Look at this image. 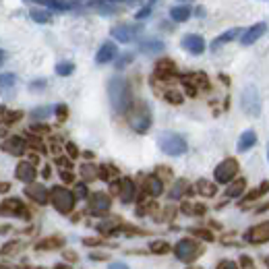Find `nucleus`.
Listing matches in <instances>:
<instances>
[{
  "label": "nucleus",
  "mask_w": 269,
  "mask_h": 269,
  "mask_svg": "<svg viewBox=\"0 0 269 269\" xmlns=\"http://www.w3.org/2000/svg\"><path fill=\"white\" fill-rule=\"evenodd\" d=\"M4 58H6V54H4V50H0V66L4 64Z\"/></svg>",
  "instance_id": "obj_55"
},
{
  "label": "nucleus",
  "mask_w": 269,
  "mask_h": 269,
  "mask_svg": "<svg viewBox=\"0 0 269 269\" xmlns=\"http://www.w3.org/2000/svg\"><path fill=\"white\" fill-rule=\"evenodd\" d=\"M240 263H242L244 269H251V267H253V259H251L249 255H242V257H240Z\"/></svg>",
  "instance_id": "obj_43"
},
{
  "label": "nucleus",
  "mask_w": 269,
  "mask_h": 269,
  "mask_svg": "<svg viewBox=\"0 0 269 269\" xmlns=\"http://www.w3.org/2000/svg\"><path fill=\"white\" fill-rule=\"evenodd\" d=\"M17 249H19V242H9V244H4V247L0 249V253H2V255H13Z\"/></svg>",
  "instance_id": "obj_37"
},
{
  "label": "nucleus",
  "mask_w": 269,
  "mask_h": 269,
  "mask_svg": "<svg viewBox=\"0 0 269 269\" xmlns=\"http://www.w3.org/2000/svg\"><path fill=\"white\" fill-rule=\"evenodd\" d=\"M190 13H193V11H190L189 6H174V9H170V17L174 21L182 23V21H187L190 17Z\"/></svg>",
  "instance_id": "obj_26"
},
{
  "label": "nucleus",
  "mask_w": 269,
  "mask_h": 269,
  "mask_svg": "<svg viewBox=\"0 0 269 269\" xmlns=\"http://www.w3.org/2000/svg\"><path fill=\"white\" fill-rule=\"evenodd\" d=\"M128 63H133V54H125V56H122L116 63V68H125Z\"/></svg>",
  "instance_id": "obj_39"
},
{
  "label": "nucleus",
  "mask_w": 269,
  "mask_h": 269,
  "mask_svg": "<svg viewBox=\"0 0 269 269\" xmlns=\"http://www.w3.org/2000/svg\"><path fill=\"white\" fill-rule=\"evenodd\" d=\"M236 174H238V161L234 158H226L222 164L215 166L213 178H215V182H220V184H230L236 178Z\"/></svg>",
  "instance_id": "obj_7"
},
{
  "label": "nucleus",
  "mask_w": 269,
  "mask_h": 269,
  "mask_svg": "<svg viewBox=\"0 0 269 269\" xmlns=\"http://www.w3.org/2000/svg\"><path fill=\"white\" fill-rule=\"evenodd\" d=\"M64 259L66 261H77L79 257H77V253H73V251H64Z\"/></svg>",
  "instance_id": "obj_48"
},
{
  "label": "nucleus",
  "mask_w": 269,
  "mask_h": 269,
  "mask_svg": "<svg viewBox=\"0 0 269 269\" xmlns=\"http://www.w3.org/2000/svg\"><path fill=\"white\" fill-rule=\"evenodd\" d=\"M197 190H199L201 195H205V197H213L218 189H215V184L209 182V180H199V182H197Z\"/></svg>",
  "instance_id": "obj_28"
},
{
  "label": "nucleus",
  "mask_w": 269,
  "mask_h": 269,
  "mask_svg": "<svg viewBox=\"0 0 269 269\" xmlns=\"http://www.w3.org/2000/svg\"><path fill=\"white\" fill-rule=\"evenodd\" d=\"M64 244V240L60 236H50V238H44V240H40L35 244L37 251H52V249H60Z\"/></svg>",
  "instance_id": "obj_23"
},
{
  "label": "nucleus",
  "mask_w": 269,
  "mask_h": 269,
  "mask_svg": "<svg viewBox=\"0 0 269 269\" xmlns=\"http://www.w3.org/2000/svg\"><path fill=\"white\" fill-rule=\"evenodd\" d=\"M29 15H32V19H33L35 23H50V19H52L50 13H46V11H42V9H33Z\"/></svg>",
  "instance_id": "obj_30"
},
{
  "label": "nucleus",
  "mask_w": 269,
  "mask_h": 269,
  "mask_svg": "<svg viewBox=\"0 0 269 269\" xmlns=\"http://www.w3.org/2000/svg\"><path fill=\"white\" fill-rule=\"evenodd\" d=\"M54 269H73V267H71V265H64V263H58Z\"/></svg>",
  "instance_id": "obj_54"
},
{
  "label": "nucleus",
  "mask_w": 269,
  "mask_h": 269,
  "mask_svg": "<svg viewBox=\"0 0 269 269\" xmlns=\"http://www.w3.org/2000/svg\"><path fill=\"white\" fill-rule=\"evenodd\" d=\"M267 158H269V151H267Z\"/></svg>",
  "instance_id": "obj_60"
},
{
  "label": "nucleus",
  "mask_w": 269,
  "mask_h": 269,
  "mask_svg": "<svg viewBox=\"0 0 269 269\" xmlns=\"http://www.w3.org/2000/svg\"><path fill=\"white\" fill-rule=\"evenodd\" d=\"M0 215H19V218L29 220V211L23 207L19 199H6V201L0 205Z\"/></svg>",
  "instance_id": "obj_12"
},
{
  "label": "nucleus",
  "mask_w": 269,
  "mask_h": 269,
  "mask_svg": "<svg viewBox=\"0 0 269 269\" xmlns=\"http://www.w3.org/2000/svg\"><path fill=\"white\" fill-rule=\"evenodd\" d=\"M89 259H91V261H108L110 257H108L106 253H91V255H89Z\"/></svg>",
  "instance_id": "obj_41"
},
{
  "label": "nucleus",
  "mask_w": 269,
  "mask_h": 269,
  "mask_svg": "<svg viewBox=\"0 0 269 269\" xmlns=\"http://www.w3.org/2000/svg\"><path fill=\"white\" fill-rule=\"evenodd\" d=\"M0 269H11V267H6V265H2V263H0Z\"/></svg>",
  "instance_id": "obj_56"
},
{
  "label": "nucleus",
  "mask_w": 269,
  "mask_h": 269,
  "mask_svg": "<svg viewBox=\"0 0 269 269\" xmlns=\"http://www.w3.org/2000/svg\"><path fill=\"white\" fill-rule=\"evenodd\" d=\"M66 151H68V156H73V158H77V153H79L77 145H73V143H68V145H66Z\"/></svg>",
  "instance_id": "obj_46"
},
{
  "label": "nucleus",
  "mask_w": 269,
  "mask_h": 269,
  "mask_svg": "<svg viewBox=\"0 0 269 269\" xmlns=\"http://www.w3.org/2000/svg\"><path fill=\"white\" fill-rule=\"evenodd\" d=\"M182 48L190 54H195V56H199V54H203V50H205V40L197 33H187L182 37Z\"/></svg>",
  "instance_id": "obj_13"
},
{
  "label": "nucleus",
  "mask_w": 269,
  "mask_h": 269,
  "mask_svg": "<svg viewBox=\"0 0 269 269\" xmlns=\"http://www.w3.org/2000/svg\"><path fill=\"white\" fill-rule=\"evenodd\" d=\"M75 197L77 199H87V187H85V182H79L77 184V189H75Z\"/></svg>",
  "instance_id": "obj_36"
},
{
  "label": "nucleus",
  "mask_w": 269,
  "mask_h": 269,
  "mask_svg": "<svg viewBox=\"0 0 269 269\" xmlns=\"http://www.w3.org/2000/svg\"><path fill=\"white\" fill-rule=\"evenodd\" d=\"M110 2H127V4H137V2H141V0H110Z\"/></svg>",
  "instance_id": "obj_53"
},
{
  "label": "nucleus",
  "mask_w": 269,
  "mask_h": 269,
  "mask_svg": "<svg viewBox=\"0 0 269 269\" xmlns=\"http://www.w3.org/2000/svg\"><path fill=\"white\" fill-rule=\"evenodd\" d=\"M83 244H87V247H95V244H102V240H99V238H85Z\"/></svg>",
  "instance_id": "obj_45"
},
{
  "label": "nucleus",
  "mask_w": 269,
  "mask_h": 269,
  "mask_svg": "<svg viewBox=\"0 0 269 269\" xmlns=\"http://www.w3.org/2000/svg\"><path fill=\"white\" fill-rule=\"evenodd\" d=\"M145 190L151 195V197H159L161 190H164V184H161V178L158 176H149L147 180H145Z\"/></svg>",
  "instance_id": "obj_24"
},
{
  "label": "nucleus",
  "mask_w": 269,
  "mask_h": 269,
  "mask_svg": "<svg viewBox=\"0 0 269 269\" xmlns=\"http://www.w3.org/2000/svg\"><path fill=\"white\" fill-rule=\"evenodd\" d=\"M37 269H44V267H37Z\"/></svg>",
  "instance_id": "obj_59"
},
{
  "label": "nucleus",
  "mask_w": 269,
  "mask_h": 269,
  "mask_svg": "<svg viewBox=\"0 0 269 269\" xmlns=\"http://www.w3.org/2000/svg\"><path fill=\"white\" fill-rule=\"evenodd\" d=\"M2 151L11 153V156H23V151H25V141H23L21 137H11V139H6L2 143Z\"/></svg>",
  "instance_id": "obj_19"
},
{
  "label": "nucleus",
  "mask_w": 269,
  "mask_h": 269,
  "mask_svg": "<svg viewBox=\"0 0 269 269\" xmlns=\"http://www.w3.org/2000/svg\"><path fill=\"white\" fill-rule=\"evenodd\" d=\"M149 251L156 253V255H166V253L172 251V247H170V244H168L166 240H153V242L149 244Z\"/></svg>",
  "instance_id": "obj_29"
},
{
  "label": "nucleus",
  "mask_w": 269,
  "mask_h": 269,
  "mask_svg": "<svg viewBox=\"0 0 269 269\" xmlns=\"http://www.w3.org/2000/svg\"><path fill=\"white\" fill-rule=\"evenodd\" d=\"M108 269H128L125 263H110V267H108Z\"/></svg>",
  "instance_id": "obj_52"
},
{
  "label": "nucleus",
  "mask_w": 269,
  "mask_h": 269,
  "mask_svg": "<svg viewBox=\"0 0 269 269\" xmlns=\"http://www.w3.org/2000/svg\"><path fill=\"white\" fill-rule=\"evenodd\" d=\"M164 42L161 40H156V37H149V40H143L141 46H139V50L143 54H149V56H156V54H161L164 52Z\"/></svg>",
  "instance_id": "obj_18"
},
{
  "label": "nucleus",
  "mask_w": 269,
  "mask_h": 269,
  "mask_svg": "<svg viewBox=\"0 0 269 269\" xmlns=\"http://www.w3.org/2000/svg\"><path fill=\"white\" fill-rule=\"evenodd\" d=\"M37 2H46V0H37Z\"/></svg>",
  "instance_id": "obj_57"
},
{
  "label": "nucleus",
  "mask_w": 269,
  "mask_h": 269,
  "mask_svg": "<svg viewBox=\"0 0 269 269\" xmlns=\"http://www.w3.org/2000/svg\"><path fill=\"white\" fill-rule=\"evenodd\" d=\"M81 174H83V178H85V180H94L97 176V170L91 164H83L81 166Z\"/></svg>",
  "instance_id": "obj_34"
},
{
  "label": "nucleus",
  "mask_w": 269,
  "mask_h": 269,
  "mask_svg": "<svg viewBox=\"0 0 269 269\" xmlns=\"http://www.w3.org/2000/svg\"><path fill=\"white\" fill-rule=\"evenodd\" d=\"M60 176H63L64 182H73V174L71 172H60Z\"/></svg>",
  "instance_id": "obj_50"
},
{
  "label": "nucleus",
  "mask_w": 269,
  "mask_h": 269,
  "mask_svg": "<svg viewBox=\"0 0 269 269\" xmlns=\"http://www.w3.org/2000/svg\"><path fill=\"white\" fill-rule=\"evenodd\" d=\"M184 189H189L187 180H178V182L174 184V189L170 190V197H172V199H180V197H182V193H184Z\"/></svg>",
  "instance_id": "obj_32"
},
{
  "label": "nucleus",
  "mask_w": 269,
  "mask_h": 269,
  "mask_svg": "<svg viewBox=\"0 0 269 269\" xmlns=\"http://www.w3.org/2000/svg\"><path fill=\"white\" fill-rule=\"evenodd\" d=\"M112 207V199L106 193H94L89 197V209L94 215H104Z\"/></svg>",
  "instance_id": "obj_9"
},
{
  "label": "nucleus",
  "mask_w": 269,
  "mask_h": 269,
  "mask_svg": "<svg viewBox=\"0 0 269 269\" xmlns=\"http://www.w3.org/2000/svg\"><path fill=\"white\" fill-rule=\"evenodd\" d=\"M244 240H249L253 244H263L269 242V222H263L255 228H251L247 234H244Z\"/></svg>",
  "instance_id": "obj_11"
},
{
  "label": "nucleus",
  "mask_w": 269,
  "mask_h": 269,
  "mask_svg": "<svg viewBox=\"0 0 269 269\" xmlns=\"http://www.w3.org/2000/svg\"><path fill=\"white\" fill-rule=\"evenodd\" d=\"M174 73V63L172 60H159L158 66H156V75L158 77H168Z\"/></svg>",
  "instance_id": "obj_27"
},
{
  "label": "nucleus",
  "mask_w": 269,
  "mask_h": 269,
  "mask_svg": "<svg viewBox=\"0 0 269 269\" xmlns=\"http://www.w3.org/2000/svg\"><path fill=\"white\" fill-rule=\"evenodd\" d=\"M267 263H269V259H267Z\"/></svg>",
  "instance_id": "obj_61"
},
{
  "label": "nucleus",
  "mask_w": 269,
  "mask_h": 269,
  "mask_svg": "<svg viewBox=\"0 0 269 269\" xmlns=\"http://www.w3.org/2000/svg\"><path fill=\"white\" fill-rule=\"evenodd\" d=\"M193 213H195V215H203V213H205V205H201V203L193 205Z\"/></svg>",
  "instance_id": "obj_47"
},
{
  "label": "nucleus",
  "mask_w": 269,
  "mask_h": 269,
  "mask_svg": "<svg viewBox=\"0 0 269 269\" xmlns=\"http://www.w3.org/2000/svg\"><path fill=\"white\" fill-rule=\"evenodd\" d=\"M166 99L172 104H182V95L178 94V91H170V94H166Z\"/></svg>",
  "instance_id": "obj_38"
},
{
  "label": "nucleus",
  "mask_w": 269,
  "mask_h": 269,
  "mask_svg": "<svg viewBox=\"0 0 269 269\" xmlns=\"http://www.w3.org/2000/svg\"><path fill=\"white\" fill-rule=\"evenodd\" d=\"M189 269H199V267H189Z\"/></svg>",
  "instance_id": "obj_58"
},
{
  "label": "nucleus",
  "mask_w": 269,
  "mask_h": 269,
  "mask_svg": "<svg viewBox=\"0 0 269 269\" xmlns=\"http://www.w3.org/2000/svg\"><path fill=\"white\" fill-rule=\"evenodd\" d=\"M42 87H46V81H35V83H32V89H42Z\"/></svg>",
  "instance_id": "obj_51"
},
{
  "label": "nucleus",
  "mask_w": 269,
  "mask_h": 269,
  "mask_svg": "<svg viewBox=\"0 0 269 269\" xmlns=\"http://www.w3.org/2000/svg\"><path fill=\"white\" fill-rule=\"evenodd\" d=\"M218 269H238V265L234 263V261H222V263L218 265Z\"/></svg>",
  "instance_id": "obj_42"
},
{
  "label": "nucleus",
  "mask_w": 269,
  "mask_h": 269,
  "mask_svg": "<svg viewBox=\"0 0 269 269\" xmlns=\"http://www.w3.org/2000/svg\"><path fill=\"white\" fill-rule=\"evenodd\" d=\"M15 87H17V75H15V73H2V75H0V94H2V95H13Z\"/></svg>",
  "instance_id": "obj_17"
},
{
  "label": "nucleus",
  "mask_w": 269,
  "mask_h": 269,
  "mask_svg": "<svg viewBox=\"0 0 269 269\" xmlns=\"http://www.w3.org/2000/svg\"><path fill=\"white\" fill-rule=\"evenodd\" d=\"M240 106H242V112L251 118H257L261 114V97H259V91L255 85H247L242 89Z\"/></svg>",
  "instance_id": "obj_5"
},
{
  "label": "nucleus",
  "mask_w": 269,
  "mask_h": 269,
  "mask_svg": "<svg viewBox=\"0 0 269 269\" xmlns=\"http://www.w3.org/2000/svg\"><path fill=\"white\" fill-rule=\"evenodd\" d=\"M244 189H247V180H244V178L232 180V182L228 184V189H226V197H228V199H236V197H242Z\"/></svg>",
  "instance_id": "obj_22"
},
{
  "label": "nucleus",
  "mask_w": 269,
  "mask_h": 269,
  "mask_svg": "<svg viewBox=\"0 0 269 269\" xmlns=\"http://www.w3.org/2000/svg\"><path fill=\"white\" fill-rule=\"evenodd\" d=\"M56 114H58V118H66V106L64 104L56 106Z\"/></svg>",
  "instance_id": "obj_44"
},
{
  "label": "nucleus",
  "mask_w": 269,
  "mask_h": 269,
  "mask_svg": "<svg viewBox=\"0 0 269 269\" xmlns=\"http://www.w3.org/2000/svg\"><path fill=\"white\" fill-rule=\"evenodd\" d=\"M25 195L32 199V201L40 203V205H46L50 201V190L44 187V184H37V182H29L27 189H25Z\"/></svg>",
  "instance_id": "obj_10"
},
{
  "label": "nucleus",
  "mask_w": 269,
  "mask_h": 269,
  "mask_svg": "<svg viewBox=\"0 0 269 269\" xmlns=\"http://www.w3.org/2000/svg\"><path fill=\"white\" fill-rule=\"evenodd\" d=\"M128 125L133 127V130L137 133H147L151 127V112L145 104L135 106L133 110H128Z\"/></svg>",
  "instance_id": "obj_4"
},
{
  "label": "nucleus",
  "mask_w": 269,
  "mask_h": 269,
  "mask_svg": "<svg viewBox=\"0 0 269 269\" xmlns=\"http://www.w3.org/2000/svg\"><path fill=\"white\" fill-rule=\"evenodd\" d=\"M73 71H75V64L73 63H58L56 64V75H60V77L73 75Z\"/></svg>",
  "instance_id": "obj_31"
},
{
  "label": "nucleus",
  "mask_w": 269,
  "mask_h": 269,
  "mask_svg": "<svg viewBox=\"0 0 269 269\" xmlns=\"http://www.w3.org/2000/svg\"><path fill=\"white\" fill-rule=\"evenodd\" d=\"M238 32H240V29H228V32L226 33H222V35H218V37H215V40L211 42V50H218L220 48V46H224V44H228L230 40H234V37L238 35Z\"/></svg>",
  "instance_id": "obj_25"
},
{
  "label": "nucleus",
  "mask_w": 269,
  "mask_h": 269,
  "mask_svg": "<svg viewBox=\"0 0 269 269\" xmlns=\"http://www.w3.org/2000/svg\"><path fill=\"white\" fill-rule=\"evenodd\" d=\"M50 114H52V108L50 106H44V108H37V110H33L32 116L33 118H48Z\"/></svg>",
  "instance_id": "obj_35"
},
{
  "label": "nucleus",
  "mask_w": 269,
  "mask_h": 269,
  "mask_svg": "<svg viewBox=\"0 0 269 269\" xmlns=\"http://www.w3.org/2000/svg\"><path fill=\"white\" fill-rule=\"evenodd\" d=\"M143 32L141 25H118L112 29V37L116 42H122V44H128V42H135V37Z\"/></svg>",
  "instance_id": "obj_8"
},
{
  "label": "nucleus",
  "mask_w": 269,
  "mask_h": 269,
  "mask_svg": "<svg viewBox=\"0 0 269 269\" xmlns=\"http://www.w3.org/2000/svg\"><path fill=\"white\" fill-rule=\"evenodd\" d=\"M50 201L60 213H71L75 207V193H71L64 187H54L50 190Z\"/></svg>",
  "instance_id": "obj_6"
},
{
  "label": "nucleus",
  "mask_w": 269,
  "mask_h": 269,
  "mask_svg": "<svg viewBox=\"0 0 269 269\" xmlns=\"http://www.w3.org/2000/svg\"><path fill=\"white\" fill-rule=\"evenodd\" d=\"M158 145L159 149L166 153V156H182V153H187V141H184V137L172 133V130H164V133H159L158 137Z\"/></svg>",
  "instance_id": "obj_2"
},
{
  "label": "nucleus",
  "mask_w": 269,
  "mask_h": 269,
  "mask_svg": "<svg viewBox=\"0 0 269 269\" xmlns=\"http://www.w3.org/2000/svg\"><path fill=\"white\" fill-rule=\"evenodd\" d=\"M108 97H110V106L116 114H127L133 104V94H130V85L122 77H112L108 83Z\"/></svg>",
  "instance_id": "obj_1"
},
{
  "label": "nucleus",
  "mask_w": 269,
  "mask_h": 269,
  "mask_svg": "<svg viewBox=\"0 0 269 269\" xmlns=\"http://www.w3.org/2000/svg\"><path fill=\"white\" fill-rule=\"evenodd\" d=\"M116 54H118L116 44H114V42H106V44L102 46V48L97 50V54H95V63H97V64L112 63V60L116 58Z\"/></svg>",
  "instance_id": "obj_15"
},
{
  "label": "nucleus",
  "mask_w": 269,
  "mask_h": 269,
  "mask_svg": "<svg viewBox=\"0 0 269 269\" xmlns=\"http://www.w3.org/2000/svg\"><path fill=\"white\" fill-rule=\"evenodd\" d=\"M201 253H203V247L195 238H182L174 247V255L178 261H182V263H193L195 259L201 257Z\"/></svg>",
  "instance_id": "obj_3"
},
{
  "label": "nucleus",
  "mask_w": 269,
  "mask_h": 269,
  "mask_svg": "<svg viewBox=\"0 0 269 269\" xmlns=\"http://www.w3.org/2000/svg\"><path fill=\"white\" fill-rule=\"evenodd\" d=\"M135 199V184L130 178H122L120 180V201L122 203H130Z\"/></svg>",
  "instance_id": "obj_20"
},
{
  "label": "nucleus",
  "mask_w": 269,
  "mask_h": 269,
  "mask_svg": "<svg viewBox=\"0 0 269 269\" xmlns=\"http://www.w3.org/2000/svg\"><path fill=\"white\" fill-rule=\"evenodd\" d=\"M257 143V135L255 130H244V133L240 135V139H238V151H249L251 147H255Z\"/></svg>",
  "instance_id": "obj_21"
},
{
  "label": "nucleus",
  "mask_w": 269,
  "mask_h": 269,
  "mask_svg": "<svg viewBox=\"0 0 269 269\" xmlns=\"http://www.w3.org/2000/svg\"><path fill=\"white\" fill-rule=\"evenodd\" d=\"M265 32H267V25H265L263 21H261V23H255V25L249 27L247 32L242 33L240 44H242V46H251V44H255L261 35H265Z\"/></svg>",
  "instance_id": "obj_14"
},
{
  "label": "nucleus",
  "mask_w": 269,
  "mask_h": 269,
  "mask_svg": "<svg viewBox=\"0 0 269 269\" xmlns=\"http://www.w3.org/2000/svg\"><path fill=\"white\" fill-rule=\"evenodd\" d=\"M15 176L21 180V182H33L35 180V176H37V172H35V168H33V164H29V161H21V164L17 166V170H15Z\"/></svg>",
  "instance_id": "obj_16"
},
{
  "label": "nucleus",
  "mask_w": 269,
  "mask_h": 269,
  "mask_svg": "<svg viewBox=\"0 0 269 269\" xmlns=\"http://www.w3.org/2000/svg\"><path fill=\"white\" fill-rule=\"evenodd\" d=\"M149 13H151V9L147 6V9H143V11H139V13H137V19H145V17H147Z\"/></svg>",
  "instance_id": "obj_49"
},
{
  "label": "nucleus",
  "mask_w": 269,
  "mask_h": 269,
  "mask_svg": "<svg viewBox=\"0 0 269 269\" xmlns=\"http://www.w3.org/2000/svg\"><path fill=\"white\" fill-rule=\"evenodd\" d=\"M21 118V112H9V114H6V116L2 118L4 122H6V125H11V122H17Z\"/></svg>",
  "instance_id": "obj_40"
},
{
  "label": "nucleus",
  "mask_w": 269,
  "mask_h": 269,
  "mask_svg": "<svg viewBox=\"0 0 269 269\" xmlns=\"http://www.w3.org/2000/svg\"><path fill=\"white\" fill-rule=\"evenodd\" d=\"M190 234L197 236V238H201V240H207V242L213 240V234L209 232V230H203V228H193V230H190Z\"/></svg>",
  "instance_id": "obj_33"
}]
</instances>
